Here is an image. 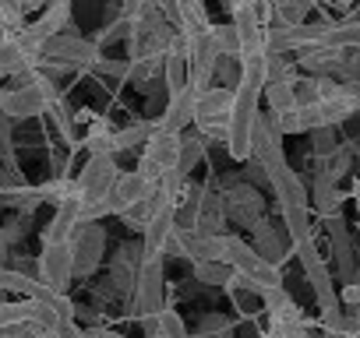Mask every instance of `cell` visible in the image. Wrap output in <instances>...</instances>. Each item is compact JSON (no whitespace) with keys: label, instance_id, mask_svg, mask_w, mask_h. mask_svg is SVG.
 <instances>
[{"label":"cell","instance_id":"obj_11","mask_svg":"<svg viewBox=\"0 0 360 338\" xmlns=\"http://www.w3.org/2000/svg\"><path fill=\"white\" fill-rule=\"evenodd\" d=\"M251 250H255L262 261H269L272 268H283V264L293 257V243H290L286 229L276 226L269 215H262V219L251 226Z\"/></svg>","mask_w":360,"mask_h":338},{"label":"cell","instance_id":"obj_1","mask_svg":"<svg viewBox=\"0 0 360 338\" xmlns=\"http://www.w3.org/2000/svg\"><path fill=\"white\" fill-rule=\"evenodd\" d=\"M117 173H120L117 155H96V151L89 155V162L78 169V177L71 180V194L82 205V219L78 222H99L106 215V194H110Z\"/></svg>","mask_w":360,"mask_h":338},{"label":"cell","instance_id":"obj_15","mask_svg":"<svg viewBox=\"0 0 360 338\" xmlns=\"http://www.w3.org/2000/svg\"><path fill=\"white\" fill-rule=\"evenodd\" d=\"M191 109H195V88L184 85L180 92L166 95L162 113L155 116V130H162V134H184L191 127Z\"/></svg>","mask_w":360,"mask_h":338},{"label":"cell","instance_id":"obj_34","mask_svg":"<svg viewBox=\"0 0 360 338\" xmlns=\"http://www.w3.org/2000/svg\"><path fill=\"white\" fill-rule=\"evenodd\" d=\"M29 226H32V215H18V212H15V219L8 222V229H0V233H4L8 243H22V240L29 236Z\"/></svg>","mask_w":360,"mask_h":338},{"label":"cell","instance_id":"obj_23","mask_svg":"<svg viewBox=\"0 0 360 338\" xmlns=\"http://www.w3.org/2000/svg\"><path fill=\"white\" fill-rule=\"evenodd\" d=\"M349 165H353V148H349V144H339L332 155L318 158V177L328 180V184H339V180L349 173Z\"/></svg>","mask_w":360,"mask_h":338},{"label":"cell","instance_id":"obj_22","mask_svg":"<svg viewBox=\"0 0 360 338\" xmlns=\"http://www.w3.org/2000/svg\"><path fill=\"white\" fill-rule=\"evenodd\" d=\"M314 208L321 212V219H332V215H342V201L346 194L339 191V184H328L321 177H314Z\"/></svg>","mask_w":360,"mask_h":338},{"label":"cell","instance_id":"obj_19","mask_svg":"<svg viewBox=\"0 0 360 338\" xmlns=\"http://www.w3.org/2000/svg\"><path fill=\"white\" fill-rule=\"evenodd\" d=\"M162 201H169V198H166V194H162V191L152 184V191H148L145 198H138L134 205H127V208H124L117 219H120L127 229H138V233H141V229H145V222H148V219L159 212V205H162Z\"/></svg>","mask_w":360,"mask_h":338},{"label":"cell","instance_id":"obj_13","mask_svg":"<svg viewBox=\"0 0 360 338\" xmlns=\"http://www.w3.org/2000/svg\"><path fill=\"white\" fill-rule=\"evenodd\" d=\"M176 229V201H162L159 205V212L145 222V229H141V261H148V257H162V243H166V236Z\"/></svg>","mask_w":360,"mask_h":338},{"label":"cell","instance_id":"obj_43","mask_svg":"<svg viewBox=\"0 0 360 338\" xmlns=\"http://www.w3.org/2000/svg\"><path fill=\"white\" fill-rule=\"evenodd\" d=\"M43 4H46V0H43Z\"/></svg>","mask_w":360,"mask_h":338},{"label":"cell","instance_id":"obj_31","mask_svg":"<svg viewBox=\"0 0 360 338\" xmlns=\"http://www.w3.org/2000/svg\"><path fill=\"white\" fill-rule=\"evenodd\" d=\"M124 36H127V18H124L120 11H113L110 22L103 25V32L96 36V46H99V50H103V46H113V43H120Z\"/></svg>","mask_w":360,"mask_h":338},{"label":"cell","instance_id":"obj_24","mask_svg":"<svg viewBox=\"0 0 360 338\" xmlns=\"http://www.w3.org/2000/svg\"><path fill=\"white\" fill-rule=\"evenodd\" d=\"M184 257L188 261H223V236H191V233H184Z\"/></svg>","mask_w":360,"mask_h":338},{"label":"cell","instance_id":"obj_4","mask_svg":"<svg viewBox=\"0 0 360 338\" xmlns=\"http://www.w3.org/2000/svg\"><path fill=\"white\" fill-rule=\"evenodd\" d=\"M230 102H233V88L223 85H205L195 92V109H191V123L198 127V134H205L209 141L226 134V120H230Z\"/></svg>","mask_w":360,"mask_h":338},{"label":"cell","instance_id":"obj_25","mask_svg":"<svg viewBox=\"0 0 360 338\" xmlns=\"http://www.w3.org/2000/svg\"><path fill=\"white\" fill-rule=\"evenodd\" d=\"M205 144H209L205 134H180V158H176V169H180L184 177H191V169L205 158Z\"/></svg>","mask_w":360,"mask_h":338},{"label":"cell","instance_id":"obj_5","mask_svg":"<svg viewBox=\"0 0 360 338\" xmlns=\"http://www.w3.org/2000/svg\"><path fill=\"white\" fill-rule=\"evenodd\" d=\"M68 250H71V275L75 278H89L96 275V268L106 257V226L99 222H78L68 236Z\"/></svg>","mask_w":360,"mask_h":338},{"label":"cell","instance_id":"obj_32","mask_svg":"<svg viewBox=\"0 0 360 338\" xmlns=\"http://www.w3.org/2000/svg\"><path fill=\"white\" fill-rule=\"evenodd\" d=\"M212 81L223 85V88H237V81H240V64H237V57H219V60H216V71H212Z\"/></svg>","mask_w":360,"mask_h":338},{"label":"cell","instance_id":"obj_35","mask_svg":"<svg viewBox=\"0 0 360 338\" xmlns=\"http://www.w3.org/2000/svg\"><path fill=\"white\" fill-rule=\"evenodd\" d=\"M50 338H89L85 327H78V320H57L50 327Z\"/></svg>","mask_w":360,"mask_h":338},{"label":"cell","instance_id":"obj_8","mask_svg":"<svg viewBox=\"0 0 360 338\" xmlns=\"http://www.w3.org/2000/svg\"><path fill=\"white\" fill-rule=\"evenodd\" d=\"M356 109H360V88L342 92V95H332V99H314L311 106H300L297 109V123H300V134L304 130H314V127H339Z\"/></svg>","mask_w":360,"mask_h":338},{"label":"cell","instance_id":"obj_30","mask_svg":"<svg viewBox=\"0 0 360 338\" xmlns=\"http://www.w3.org/2000/svg\"><path fill=\"white\" fill-rule=\"evenodd\" d=\"M191 338H233V327H230L226 317H219V313H205V317L198 320V327H195Z\"/></svg>","mask_w":360,"mask_h":338},{"label":"cell","instance_id":"obj_16","mask_svg":"<svg viewBox=\"0 0 360 338\" xmlns=\"http://www.w3.org/2000/svg\"><path fill=\"white\" fill-rule=\"evenodd\" d=\"M148 191H152V184L138 173V169H120L113 187H110V194H106V215H120L127 205H134Z\"/></svg>","mask_w":360,"mask_h":338},{"label":"cell","instance_id":"obj_17","mask_svg":"<svg viewBox=\"0 0 360 338\" xmlns=\"http://www.w3.org/2000/svg\"><path fill=\"white\" fill-rule=\"evenodd\" d=\"M138 268H141V243H124L113 261H110V289L127 299L131 289H134V278H138Z\"/></svg>","mask_w":360,"mask_h":338},{"label":"cell","instance_id":"obj_36","mask_svg":"<svg viewBox=\"0 0 360 338\" xmlns=\"http://www.w3.org/2000/svg\"><path fill=\"white\" fill-rule=\"evenodd\" d=\"M339 296V306H360V285L356 282H342V292Z\"/></svg>","mask_w":360,"mask_h":338},{"label":"cell","instance_id":"obj_10","mask_svg":"<svg viewBox=\"0 0 360 338\" xmlns=\"http://www.w3.org/2000/svg\"><path fill=\"white\" fill-rule=\"evenodd\" d=\"M176 158H180V134H162L155 130L145 144H141V158H138V173L155 184L159 177H166L169 169H176Z\"/></svg>","mask_w":360,"mask_h":338},{"label":"cell","instance_id":"obj_9","mask_svg":"<svg viewBox=\"0 0 360 338\" xmlns=\"http://www.w3.org/2000/svg\"><path fill=\"white\" fill-rule=\"evenodd\" d=\"M223 194V208H226V222L251 229L262 215H265V198L258 187H251L248 180H233L226 187H219Z\"/></svg>","mask_w":360,"mask_h":338},{"label":"cell","instance_id":"obj_29","mask_svg":"<svg viewBox=\"0 0 360 338\" xmlns=\"http://www.w3.org/2000/svg\"><path fill=\"white\" fill-rule=\"evenodd\" d=\"M307 134H311V151H314V162H318V158H325V155H332V151L342 144L339 127H314V130H307Z\"/></svg>","mask_w":360,"mask_h":338},{"label":"cell","instance_id":"obj_14","mask_svg":"<svg viewBox=\"0 0 360 338\" xmlns=\"http://www.w3.org/2000/svg\"><path fill=\"white\" fill-rule=\"evenodd\" d=\"M325 233H328V247H332L339 282H356V257H353V243H349V229H346L342 215L325 219Z\"/></svg>","mask_w":360,"mask_h":338},{"label":"cell","instance_id":"obj_12","mask_svg":"<svg viewBox=\"0 0 360 338\" xmlns=\"http://www.w3.org/2000/svg\"><path fill=\"white\" fill-rule=\"evenodd\" d=\"M46 289L53 292H64L68 282L75 278L71 275V250L68 243H43V254H39V275H36Z\"/></svg>","mask_w":360,"mask_h":338},{"label":"cell","instance_id":"obj_3","mask_svg":"<svg viewBox=\"0 0 360 338\" xmlns=\"http://www.w3.org/2000/svg\"><path fill=\"white\" fill-rule=\"evenodd\" d=\"M223 261H226V264L233 268V275H240L255 292H265V289H279V285H283V271L272 268L269 261H262L244 236L223 233Z\"/></svg>","mask_w":360,"mask_h":338},{"label":"cell","instance_id":"obj_6","mask_svg":"<svg viewBox=\"0 0 360 338\" xmlns=\"http://www.w3.org/2000/svg\"><path fill=\"white\" fill-rule=\"evenodd\" d=\"M103 57V50L96 46V43H89V39H82V36H68V32H57V36H50L46 43H43V50H39V60L43 64H60L68 74L71 71H92V64ZM36 60V64H39Z\"/></svg>","mask_w":360,"mask_h":338},{"label":"cell","instance_id":"obj_41","mask_svg":"<svg viewBox=\"0 0 360 338\" xmlns=\"http://www.w3.org/2000/svg\"><path fill=\"white\" fill-rule=\"evenodd\" d=\"M0 219H4V205H0Z\"/></svg>","mask_w":360,"mask_h":338},{"label":"cell","instance_id":"obj_26","mask_svg":"<svg viewBox=\"0 0 360 338\" xmlns=\"http://www.w3.org/2000/svg\"><path fill=\"white\" fill-rule=\"evenodd\" d=\"M269 4H272V18L276 22H283V25H304V18H307L314 0H269Z\"/></svg>","mask_w":360,"mask_h":338},{"label":"cell","instance_id":"obj_27","mask_svg":"<svg viewBox=\"0 0 360 338\" xmlns=\"http://www.w3.org/2000/svg\"><path fill=\"white\" fill-rule=\"evenodd\" d=\"M191 275H195V282L223 285V282L233 275V268H230L226 261H191Z\"/></svg>","mask_w":360,"mask_h":338},{"label":"cell","instance_id":"obj_42","mask_svg":"<svg viewBox=\"0 0 360 338\" xmlns=\"http://www.w3.org/2000/svg\"><path fill=\"white\" fill-rule=\"evenodd\" d=\"M152 338H159V334H152Z\"/></svg>","mask_w":360,"mask_h":338},{"label":"cell","instance_id":"obj_39","mask_svg":"<svg viewBox=\"0 0 360 338\" xmlns=\"http://www.w3.org/2000/svg\"><path fill=\"white\" fill-rule=\"evenodd\" d=\"M8 247H11V243L4 240V233H0V268H4V261H8Z\"/></svg>","mask_w":360,"mask_h":338},{"label":"cell","instance_id":"obj_2","mask_svg":"<svg viewBox=\"0 0 360 338\" xmlns=\"http://www.w3.org/2000/svg\"><path fill=\"white\" fill-rule=\"evenodd\" d=\"M57 85L53 78H43L36 67L15 74V85L0 92V109H4L8 120H29V116H39L46 113V106L57 99Z\"/></svg>","mask_w":360,"mask_h":338},{"label":"cell","instance_id":"obj_7","mask_svg":"<svg viewBox=\"0 0 360 338\" xmlns=\"http://www.w3.org/2000/svg\"><path fill=\"white\" fill-rule=\"evenodd\" d=\"M293 254L300 257V268H304V278L311 282V292H314V299H318V310H335L339 306V289H335V282H332V268L325 264V257L318 254V243H314V236H304V240H297L293 243Z\"/></svg>","mask_w":360,"mask_h":338},{"label":"cell","instance_id":"obj_40","mask_svg":"<svg viewBox=\"0 0 360 338\" xmlns=\"http://www.w3.org/2000/svg\"><path fill=\"white\" fill-rule=\"evenodd\" d=\"M4 299H8V292H4V289H0V303H4Z\"/></svg>","mask_w":360,"mask_h":338},{"label":"cell","instance_id":"obj_18","mask_svg":"<svg viewBox=\"0 0 360 338\" xmlns=\"http://www.w3.org/2000/svg\"><path fill=\"white\" fill-rule=\"evenodd\" d=\"M78 219H82V205H78L75 194L64 198V201H57V212H53L50 226L43 229V243H68V236L78 226Z\"/></svg>","mask_w":360,"mask_h":338},{"label":"cell","instance_id":"obj_37","mask_svg":"<svg viewBox=\"0 0 360 338\" xmlns=\"http://www.w3.org/2000/svg\"><path fill=\"white\" fill-rule=\"evenodd\" d=\"M85 334H89V338H127V334H120V331H103V327H85Z\"/></svg>","mask_w":360,"mask_h":338},{"label":"cell","instance_id":"obj_20","mask_svg":"<svg viewBox=\"0 0 360 338\" xmlns=\"http://www.w3.org/2000/svg\"><path fill=\"white\" fill-rule=\"evenodd\" d=\"M46 113L53 116V123H57V130H60V137H64V144L75 151V148H82V134H78V123H75V109H71V102L64 99V95H57L50 106H46Z\"/></svg>","mask_w":360,"mask_h":338},{"label":"cell","instance_id":"obj_38","mask_svg":"<svg viewBox=\"0 0 360 338\" xmlns=\"http://www.w3.org/2000/svg\"><path fill=\"white\" fill-rule=\"evenodd\" d=\"M15 4L29 15V11H39V8H43V0H15Z\"/></svg>","mask_w":360,"mask_h":338},{"label":"cell","instance_id":"obj_33","mask_svg":"<svg viewBox=\"0 0 360 338\" xmlns=\"http://www.w3.org/2000/svg\"><path fill=\"white\" fill-rule=\"evenodd\" d=\"M39 198L43 201H64V198H71V177H50L46 184H39Z\"/></svg>","mask_w":360,"mask_h":338},{"label":"cell","instance_id":"obj_28","mask_svg":"<svg viewBox=\"0 0 360 338\" xmlns=\"http://www.w3.org/2000/svg\"><path fill=\"white\" fill-rule=\"evenodd\" d=\"M209 36H212V46H216L219 57H240V36H237L233 22L230 25H209Z\"/></svg>","mask_w":360,"mask_h":338},{"label":"cell","instance_id":"obj_21","mask_svg":"<svg viewBox=\"0 0 360 338\" xmlns=\"http://www.w3.org/2000/svg\"><path fill=\"white\" fill-rule=\"evenodd\" d=\"M0 205L15 208L18 215H36V208L43 205V198H39V187L15 184V187H0Z\"/></svg>","mask_w":360,"mask_h":338}]
</instances>
